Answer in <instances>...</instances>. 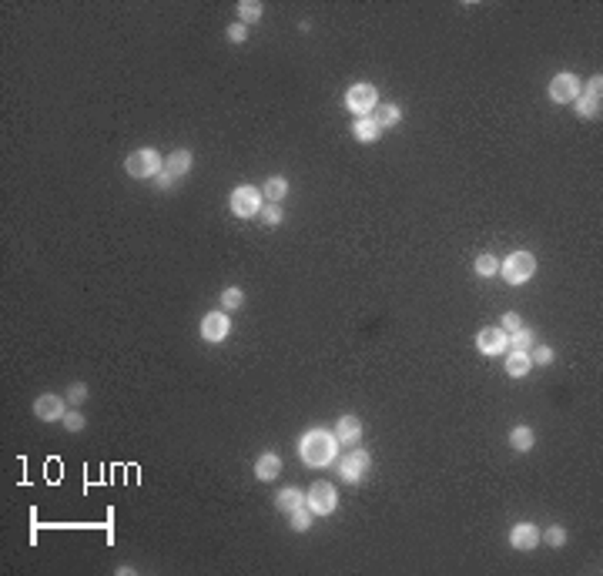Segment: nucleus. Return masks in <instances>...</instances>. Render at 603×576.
Instances as JSON below:
<instances>
[{
	"label": "nucleus",
	"mask_w": 603,
	"mask_h": 576,
	"mask_svg": "<svg viewBox=\"0 0 603 576\" xmlns=\"http://www.w3.org/2000/svg\"><path fill=\"white\" fill-rule=\"evenodd\" d=\"M476 349L483 352V356H502L506 349H509V335L502 332L500 325H486V328H479L476 332Z\"/></svg>",
	"instance_id": "nucleus-11"
},
{
	"label": "nucleus",
	"mask_w": 603,
	"mask_h": 576,
	"mask_svg": "<svg viewBox=\"0 0 603 576\" xmlns=\"http://www.w3.org/2000/svg\"><path fill=\"white\" fill-rule=\"evenodd\" d=\"M543 540L560 550V546H567V529H563L560 523H553V526H546V529H543Z\"/></svg>",
	"instance_id": "nucleus-29"
},
{
	"label": "nucleus",
	"mask_w": 603,
	"mask_h": 576,
	"mask_svg": "<svg viewBox=\"0 0 603 576\" xmlns=\"http://www.w3.org/2000/svg\"><path fill=\"white\" fill-rule=\"evenodd\" d=\"M124 168H128V174H131V178H137V181L154 178V174L161 171V154L154 151V148H137V151L128 154Z\"/></svg>",
	"instance_id": "nucleus-6"
},
{
	"label": "nucleus",
	"mask_w": 603,
	"mask_h": 576,
	"mask_svg": "<svg viewBox=\"0 0 603 576\" xmlns=\"http://www.w3.org/2000/svg\"><path fill=\"white\" fill-rule=\"evenodd\" d=\"M262 14H265V7H262L258 0H241V3H238V17H241L245 27H248V24H258Z\"/></svg>",
	"instance_id": "nucleus-24"
},
{
	"label": "nucleus",
	"mask_w": 603,
	"mask_h": 576,
	"mask_svg": "<svg viewBox=\"0 0 603 576\" xmlns=\"http://www.w3.org/2000/svg\"><path fill=\"white\" fill-rule=\"evenodd\" d=\"M539 540H543V529L536 523H516L509 529V546H513V550H523V553L536 550Z\"/></svg>",
	"instance_id": "nucleus-12"
},
{
	"label": "nucleus",
	"mask_w": 603,
	"mask_h": 576,
	"mask_svg": "<svg viewBox=\"0 0 603 576\" xmlns=\"http://www.w3.org/2000/svg\"><path fill=\"white\" fill-rule=\"evenodd\" d=\"M241 305H245V291H241L238 285H232V288H225V291H221V308H225V312H238Z\"/></svg>",
	"instance_id": "nucleus-26"
},
{
	"label": "nucleus",
	"mask_w": 603,
	"mask_h": 576,
	"mask_svg": "<svg viewBox=\"0 0 603 576\" xmlns=\"http://www.w3.org/2000/svg\"><path fill=\"white\" fill-rule=\"evenodd\" d=\"M225 37H228L232 44H245V40H248V27H245L241 20H234V24H228V31H225Z\"/></svg>",
	"instance_id": "nucleus-33"
},
{
	"label": "nucleus",
	"mask_w": 603,
	"mask_h": 576,
	"mask_svg": "<svg viewBox=\"0 0 603 576\" xmlns=\"http://www.w3.org/2000/svg\"><path fill=\"white\" fill-rule=\"evenodd\" d=\"M500 328L506 332V335H513V332H519V328H523V319H519L516 312H506V315H502V322H500Z\"/></svg>",
	"instance_id": "nucleus-35"
},
{
	"label": "nucleus",
	"mask_w": 603,
	"mask_h": 576,
	"mask_svg": "<svg viewBox=\"0 0 603 576\" xmlns=\"http://www.w3.org/2000/svg\"><path fill=\"white\" fill-rule=\"evenodd\" d=\"M232 215L234 218H258L262 215V208H265V198H262V191L251 185H241L232 191Z\"/></svg>",
	"instance_id": "nucleus-3"
},
{
	"label": "nucleus",
	"mask_w": 603,
	"mask_h": 576,
	"mask_svg": "<svg viewBox=\"0 0 603 576\" xmlns=\"http://www.w3.org/2000/svg\"><path fill=\"white\" fill-rule=\"evenodd\" d=\"M533 345H536V332L533 328H526V325H523L519 332L509 335V349H516V352H530Z\"/></svg>",
	"instance_id": "nucleus-25"
},
{
	"label": "nucleus",
	"mask_w": 603,
	"mask_h": 576,
	"mask_svg": "<svg viewBox=\"0 0 603 576\" xmlns=\"http://www.w3.org/2000/svg\"><path fill=\"white\" fill-rule=\"evenodd\" d=\"M368 466H372V456H368L366 449H349L345 456L335 459V469H338V476L345 479V483H359V479H366Z\"/></svg>",
	"instance_id": "nucleus-5"
},
{
	"label": "nucleus",
	"mask_w": 603,
	"mask_h": 576,
	"mask_svg": "<svg viewBox=\"0 0 603 576\" xmlns=\"http://www.w3.org/2000/svg\"><path fill=\"white\" fill-rule=\"evenodd\" d=\"M171 185H174V178H171V171H168V168H161L158 174H154V188H161V191H165V188H171Z\"/></svg>",
	"instance_id": "nucleus-36"
},
{
	"label": "nucleus",
	"mask_w": 603,
	"mask_h": 576,
	"mask_svg": "<svg viewBox=\"0 0 603 576\" xmlns=\"http://www.w3.org/2000/svg\"><path fill=\"white\" fill-rule=\"evenodd\" d=\"M372 118L379 121V128H396L402 121V111H399V104H389V101H379V107L372 111Z\"/></svg>",
	"instance_id": "nucleus-19"
},
{
	"label": "nucleus",
	"mask_w": 603,
	"mask_h": 576,
	"mask_svg": "<svg viewBox=\"0 0 603 576\" xmlns=\"http://www.w3.org/2000/svg\"><path fill=\"white\" fill-rule=\"evenodd\" d=\"M64 412H67V399L57 395V392H44V395L34 399V416H37L40 423H61Z\"/></svg>",
	"instance_id": "nucleus-8"
},
{
	"label": "nucleus",
	"mask_w": 603,
	"mask_h": 576,
	"mask_svg": "<svg viewBox=\"0 0 603 576\" xmlns=\"http://www.w3.org/2000/svg\"><path fill=\"white\" fill-rule=\"evenodd\" d=\"M278 473H282V459H278V453H262V456H258V462H255V479L271 483Z\"/></svg>",
	"instance_id": "nucleus-15"
},
{
	"label": "nucleus",
	"mask_w": 603,
	"mask_h": 576,
	"mask_svg": "<svg viewBox=\"0 0 603 576\" xmlns=\"http://www.w3.org/2000/svg\"><path fill=\"white\" fill-rule=\"evenodd\" d=\"M580 91H583V84L576 81V74L560 70V74L550 81V101L553 104H570V101H576V98H580Z\"/></svg>",
	"instance_id": "nucleus-10"
},
{
	"label": "nucleus",
	"mask_w": 603,
	"mask_h": 576,
	"mask_svg": "<svg viewBox=\"0 0 603 576\" xmlns=\"http://www.w3.org/2000/svg\"><path fill=\"white\" fill-rule=\"evenodd\" d=\"M472 271L479 275V278H493V275H500V258L496 255H479L476 262H472Z\"/></svg>",
	"instance_id": "nucleus-22"
},
{
	"label": "nucleus",
	"mask_w": 603,
	"mask_h": 576,
	"mask_svg": "<svg viewBox=\"0 0 603 576\" xmlns=\"http://www.w3.org/2000/svg\"><path fill=\"white\" fill-rule=\"evenodd\" d=\"M305 506L312 509L315 516H332L338 509V492H335L332 483L318 479V483H312V490L305 492Z\"/></svg>",
	"instance_id": "nucleus-4"
},
{
	"label": "nucleus",
	"mask_w": 603,
	"mask_h": 576,
	"mask_svg": "<svg viewBox=\"0 0 603 576\" xmlns=\"http://www.w3.org/2000/svg\"><path fill=\"white\" fill-rule=\"evenodd\" d=\"M299 506H305V496H302L299 486H285V490L275 496V509H282V513H295Z\"/></svg>",
	"instance_id": "nucleus-18"
},
{
	"label": "nucleus",
	"mask_w": 603,
	"mask_h": 576,
	"mask_svg": "<svg viewBox=\"0 0 603 576\" xmlns=\"http://www.w3.org/2000/svg\"><path fill=\"white\" fill-rule=\"evenodd\" d=\"M87 395H91V392H87V382H74V386L64 392V399L70 402V406H81V402H87Z\"/></svg>",
	"instance_id": "nucleus-30"
},
{
	"label": "nucleus",
	"mask_w": 603,
	"mask_h": 576,
	"mask_svg": "<svg viewBox=\"0 0 603 576\" xmlns=\"http://www.w3.org/2000/svg\"><path fill=\"white\" fill-rule=\"evenodd\" d=\"M61 425H64L67 432H81L84 425H87V419H84L77 409H70V412H64V419H61Z\"/></svg>",
	"instance_id": "nucleus-31"
},
{
	"label": "nucleus",
	"mask_w": 603,
	"mask_h": 576,
	"mask_svg": "<svg viewBox=\"0 0 603 576\" xmlns=\"http://www.w3.org/2000/svg\"><path fill=\"white\" fill-rule=\"evenodd\" d=\"M228 332H232V319H228V312H225V308L208 312V315L201 319V339L211 342V345L225 342V339H228Z\"/></svg>",
	"instance_id": "nucleus-9"
},
{
	"label": "nucleus",
	"mask_w": 603,
	"mask_h": 576,
	"mask_svg": "<svg viewBox=\"0 0 603 576\" xmlns=\"http://www.w3.org/2000/svg\"><path fill=\"white\" fill-rule=\"evenodd\" d=\"M553 358H556V352H553L550 345H543V342L530 349V362L533 365H553Z\"/></svg>",
	"instance_id": "nucleus-28"
},
{
	"label": "nucleus",
	"mask_w": 603,
	"mask_h": 576,
	"mask_svg": "<svg viewBox=\"0 0 603 576\" xmlns=\"http://www.w3.org/2000/svg\"><path fill=\"white\" fill-rule=\"evenodd\" d=\"M285 195H288V181L282 174H271L265 181V188H262V198H268V204H278Z\"/></svg>",
	"instance_id": "nucleus-21"
},
{
	"label": "nucleus",
	"mask_w": 603,
	"mask_h": 576,
	"mask_svg": "<svg viewBox=\"0 0 603 576\" xmlns=\"http://www.w3.org/2000/svg\"><path fill=\"white\" fill-rule=\"evenodd\" d=\"M573 107H576V114H580L583 121H600V114H603L600 101H593V98H583V94H580V98L573 101Z\"/></svg>",
	"instance_id": "nucleus-23"
},
{
	"label": "nucleus",
	"mask_w": 603,
	"mask_h": 576,
	"mask_svg": "<svg viewBox=\"0 0 603 576\" xmlns=\"http://www.w3.org/2000/svg\"><path fill=\"white\" fill-rule=\"evenodd\" d=\"M335 439H338V446H355V442L362 439V423H359V416H342V419L335 423Z\"/></svg>",
	"instance_id": "nucleus-13"
},
{
	"label": "nucleus",
	"mask_w": 603,
	"mask_h": 576,
	"mask_svg": "<svg viewBox=\"0 0 603 576\" xmlns=\"http://www.w3.org/2000/svg\"><path fill=\"white\" fill-rule=\"evenodd\" d=\"M288 520H292V529H295V533H305V529H312L315 513H312L308 506H299L295 513H288Z\"/></svg>",
	"instance_id": "nucleus-27"
},
{
	"label": "nucleus",
	"mask_w": 603,
	"mask_h": 576,
	"mask_svg": "<svg viewBox=\"0 0 603 576\" xmlns=\"http://www.w3.org/2000/svg\"><path fill=\"white\" fill-rule=\"evenodd\" d=\"M258 218L265 221L268 228H275V225H282L285 211H282V208H278V204H265V208H262V215H258Z\"/></svg>",
	"instance_id": "nucleus-32"
},
{
	"label": "nucleus",
	"mask_w": 603,
	"mask_h": 576,
	"mask_svg": "<svg viewBox=\"0 0 603 576\" xmlns=\"http://www.w3.org/2000/svg\"><path fill=\"white\" fill-rule=\"evenodd\" d=\"M530 369H533V362H530V352H509L506 356V375L509 379H523V375H530Z\"/></svg>",
	"instance_id": "nucleus-17"
},
{
	"label": "nucleus",
	"mask_w": 603,
	"mask_h": 576,
	"mask_svg": "<svg viewBox=\"0 0 603 576\" xmlns=\"http://www.w3.org/2000/svg\"><path fill=\"white\" fill-rule=\"evenodd\" d=\"M580 94H583V98H593V101H600V94H603V74H593Z\"/></svg>",
	"instance_id": "nucleus-34"
},
{
	"label": "nucleus",
	"mask_w": 603,
	"mask_h": 576,
	"mask_svg": "<svg viewBox=\"0 0 603 576\" xmlns=\"http://www.w3.org/2000/svg\"><path fill=\"white\" fill-rule=\"evenodd\" d=\"M299 456L305 466H312V469H325V466H332L335 459H338V439H335V432H329V429H308V432H302L299 439Z\"/></svg>",
	"instance_id": "nucleus-1"
},
{
	"label": "nucleus",
	"mask_w": 603,
	"mask_h": 576,
	"mask_svg": "<svg viewBox=\"0 0 603 576\" xmlns=\"http://www.w3.org/2000/svg\"><path fill=\"white\" fill-rule=\"evenodd\" d=\"M345 107H349L355 118H368L379 107V91L372 84H352L345 91Z\"/></svg>",
	"instance_id": "nucleus-7"
},
{
	"label": "nucleus",
	"mask_w": 603,
	"mask_h": 576,
	"mask_svg": "<svg viewBox=\"0 0 603 576\" xmlns=\"http://www.w3.org/2000/svg\"><path fill=\"white\" fill-rule=\"evenodd\" d=\"M533 442H536V432L530 425H513V429H509V446H513L516 453H530Z\"/></svg>",
	"instance_id": "nucleus-20"
},
{
	"label": "nucleus",
	"mask_w": 603,
	"mask_h": 576,
	"mask_svg": "<svg viewBox=\"0 0 603 576\" xmlns=\"http://www.w3.org/2000/svg\"><path fill=\"white\" fill-rule=\"evenodd\" d=\"M191 161H195V154L188 151V148H178V151L168 154V165H165V168L171 171V178H184V174L191 171Z\"/></svg>",
	"instance_id": "nucleus-16"
},
{
	"label": "nucleus",
	"mask_w": 603,
	"mask_h": 576,
	"mask_svg": "<svg viewBox=\"0 0 603 576\" xmlns=\"http://www.w3.org/2000/svg\"><path fill=\"white\" fill-rule=\"evenodd\" d=\"M533 271H536V258L530 252H513L500 262V275H502L506 285H523V282H530Z\"/></svg>",
	"instance_id": "nucleus-2"
},
{
	"label": "nucleus",
	"mask_w": 603,
	"mask_h": 576,
	"mask_svg": "<svg viewBox=\"0 0 603 576\" xmlns=\"http://www.w3.org/2000/svg\"><path fill=\"white\" fill-rule=\"evenodd\" d=\"M352 135H355V141H362V144H372V141H379L382 137V128H379V121L372 118H355V124H352Z\"/></svg>",
	"instance_id": "nucleus-14"
}]
</instances>
